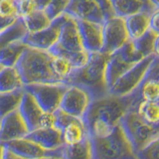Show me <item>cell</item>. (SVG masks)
<instances>
[{
	"label": "cell",
	"mask_w": 159,
	"mask_h": 159,
	"mask_svg": "<svg viewBox=\"0 0 159 159\" xmlns=\"http://www.w3.org/2000/svg\"><path fill=\"white\" fill-rule=\"evenodd\" d=\"M56 127V114L55 112H45L40 120V128H54Z\"/></svg>",
	"instance_id": "cell-33"
},
{
	"label": "cell",
	"mask_w": 159,
	"mask_h": 159,
	"mask_svg": "<svg viewBox=\"0 0 159 159\" xmlns=\"http://www.w3.org/2000/svg\"><path fill=\"white\" fill-rule=\"evenodd\" d=\"M68 87L67 84H36L25 86L24 89L32 94L43 111L56 112Z\"/></svg>",
	"instance_id": "cell-6"
},
{
	"label": "cell",
	"mask_w": 159,
	"mask_h": 159,
	"mask_svg": "<svg viewBox=\"0 0 159 159\" xmlns=\"http://www.w3.org/2000/svg\"><path fill=\"white\" fill-rule=\"evenodd\" d=\"M136 101H159V59L154 57L152 64L135 92Z\"/></svg>",
	"instance_id": "cell-13"
},
{
	"label": "cell",
	"mask_w": 159,
	"mask_h": 159,
	"mask_svg": "<svg viewBox=\"0 0 159 159\" xmlns=\"http://www.w3.org/2000/svg\"><path fill=\"white\" fill-rule=\"evenodd\" d=\"M51 67L55 76L64 84H66V80L71 76L75 70L74 66L67 59L61 56H55V55H53Z\"/></svg>",
	"instance_id": "cell-26"
},
{
	"label": "cell",
	"mask_w": 159,
	"mask_h": 159,
	"mask_svg": "<svg viewBox=\"0 0 159 159\" xmlns=\"http://www.w3.org/2000/svg\"><path fill=\"white\" fill-rule=\"evenodd\" d=\"M3 69H4V67H3V66H1V65H0V72H1Z\"/></svg>",
	"instance_id": "cell-41"
},
{
	"label": "cell",
	"mask_w": 159,
	"mask_h": 159,
	"mask_svg": "<svg viewBox=\"0 0 159 159\" xmlns=\"http://www.w3.org/2000/svg\"><path fill=\"white\" fill-rule=\"evenodd\" d=\"M151 2L153 3L156 9H159V0H151Z\"/></svg>",
	"instance_id": "cell-40"
},
{
	"label": "cell",
	"mask_w": 159,
	"mask_h": 159,
	"mask_svg": "<svg viewBox=\"0 0 159 159\" xmlns=\"http://www.w3.org/2000/svg\"><path fill=\"white\" fill-rule=\"evenodd\" d=\"M50 52L55 56H61L67 59L74 66L75 70L84 67L89 62L91 54L84 48L77 19L67 15L59 41L50 50Z\"/></svg>",
	"instance_id": "cell-4"
},
{
	"label": "cell",
	"mask_w": 159,
	"mask_h": 159,
	"mask_svg": "<svg viewBox=\"0 0 159 159\" xmlns=\"http://www.w3.org/2000/svg\"><path fill=\"white\" fill-rule=\"evenodd\" d=\"M29 132L30 130L27 124L18 109L1 119L0 143L6 144L16 139L24 138L28 135Z\"/></svg>",
	"instance_id": "cell-12"
},
{
	"label": "cell",
	"mask_w": 159,
	"mask_h": 159,
	"mask_svg": "<svg viewBox=\"0 0 159 159\" xmlns=\"http://www.w3.org/2000/svg\"><path fill=\"white\" fill-rule=\"evenodd\" d=\"M111 54L99 52L91 54L84 67L74 70L67 80L68 86H77L89 93L93 99H98L109 93L107 81V69Z\"/></svg>",
	"instance_id": "cell-2"
},
{
	"label": "cell",
	"mask_w": 159,
	"mask_h": 159,
	"mask_svg": "<svg viewBox=\"0 0 159 159\" xmlns=\"http://www.w3.org/2000/svg\"><path fill=\"white\" fill-rule=\"evenodd\" d=\"M83 45L89 54L102 52L103 24L89 21H78Z\"/></svg>",
	"instance_id": "cell-15"
},
{
	"label": "cell",
	"mask_w": 159,
	"mask_h": 159,
	"mask_svg": "<svg viewBox=\"0 0 159 159\" xmlns=\"http://www.w3.org/2000/svg\"><path fill=\"white\" fill-rule=\"evenodd\" d=\"M19 111L30 131H34L40 128V120L44 111L34 97L26 91L24 93L21 104L19 107Z\"/></svg>",
	"instance_id": "cell-17"
},
{
	"label": "cell",
	"mask_w": 159,
	"mask_h": 159,
	"mask_svg": "<svg viewBox=\"0 0 159 159\" xmlns=\"http://www.w3.org/2000/svg\"><path fill=\"white\" fill-rule=\"evenodd\" d=\"M67 15L62 14L59 17L52 20L51 24L47 28L37 33H27L23 38L24 43L27 47L43 50V51H50L59 41L60 35L63 24L66 20Z\"/></svg>",
	"instance_id": "cell-9"
},
{
	"label": "cell",
	"mask_w": 159,
	"mask_h": 159,
	"mask_svg": "<svg viewBox=\"0 0 159 159\" xmlns=\"http://www.w3.org/2000/svg\"><path fill=\"white\" fill-rule=\"evenodd\" d=\"M15 1H18V2H21V1H23V0H15Z\"/></svg>",
	"instance_id": "cell-43"
},
{
	"label": "cell",
	"mask_w": 159,
	"mask_h": 159,
	"mask_svg": "<svg viewBox=\"0 0 159 159\" xmlns=\"http://www.w3.org/2000/svg\"><path fill=\"white\" fill-rule=\"evenodd\" d=\"M41 159H63L62 156H48V157H44Z\"/></svg>",
	"instance_id": "cell-39"
},
{
	"label": "cell",
	"mask_w": 159,
	"mask_h": 159,
	"mask_svg": "<svg viewBox=\"0 0 159 159\" xmlns=\"http://www.w3.org/2000/svg\"><path fill=\"white\" fill-rule=\"evenodd\" d=\"M93 101L92 96L84 89L69 86L63 97L60 109L74 117L84 119Z\"/></svg>",
	"instance_id": "cell-10"
},
{
	"label": "cell",
	"mask_w": 159,
	"mask_h": 159,
	"mask_svg": "<svg viewBox=\"0 0 159 159\" xmlns=\"http://www.w3.org/2000/svg\"><path fill=\"white\" fill-rule=\"evenodd\" d=\"M27 34V30L25 28V25L22 21V18L19 21L13 25L11 28H9L2 34H0V50H1L5 45L14 41V40L23 39Z\"/></svg>",
	"instance_id": "cell-28"
},
{
	"label": "cell",
	"mask_w": 159,
	"mask_h": 159,
	"mask_svg": "<svg viewBox=\"0 0 159 159\" xmlns=\"http://www.w3.org/2000/svg\"><path fill=\"white\" fill-rule=\"evenodd\" d=\"M114 13L117 16L127 18L139 13H152L155 6L151 0H111Z\"/></svg>",
	"instance_id": "cell-18"
},
{
	"label": "cell",
	"mask_w": 159,
	"mask_h": 159,
	"mask_svg": "<svg viewBox=\"0 0 159 159\" xmlns=\"http://www.w3.org/2000/svg\"><path fill=\"white\" fill-rule=\"evenodd\" d=\"M129 38L132 41L140 39L150 31V13H139L125 18Z\"/></svg>",
	"instance_id": "cell-21"
},
{
	"label": "cell",
	"mask_w": 159,
	"mask_h": 159,
	"mask_svg": "<svg viewBox=\"0 0 159 159\" xmlns=\"http://www.w3.org/2000/svg\"><path fill=\"white\" fill-rule=\"evenodd\" d=\"M22 21L27 30V33H37L47 28L52 22L51 17L49 16L47 11L36 10L29 13L26 16L22 17Z\"/></svg>",
	"instance_id": "cell-24"
},
{
	"label": "cell",
	"mask_w": 159,
	"mask_h": 159,
	"mask_svg": "<svg viewBox=\"0 0 159 159\" xmlns=\"http://www.w3.org/2000/svg\"><path fill=\"white\" fill-rule=\"evenodd\" d=\"M5 151H6V147L4 144L0 143V159H4L5 157Z\"/></svg>",
	"instance_id": "cell-38"
},
{
	"label": "cell",
	"mask_w": 159,
	"mask_h": 159,
	"mask_svg": "<svg viewBox=\"0 0 159 159\" xmlns=\"http://www.w3.org/2000/svg\"><path fill=\"white\" fill-rule=\"evenodd\" d=\"M7 149L24 159H41L48 156H61V149L55 151L46 150L27 137L16 139L4 144Z\"/></svg>",
	"instance_id": "cell-14"
},
{
	"label": "cell",
	"mask_w": 159,
	"mask_h": 159,
	"mask_svg": "<svg viewBox=\"0 0 159 159\" xmlns=\"http://www.w3.org/2000/svg\"><path fill=\"white\" fill-rule=\"evenodd\" d=\"M130 41L126 28L125 18L117 15L106 19L103 22V49L102 52L112 54L118 51Z\"/></svg>",
	"instance_id": "cell-8"
},
{
	"label": "cell",
	"mask_w": 159,
	"mask_h": 159,
	"mask_svg": "<svg viewBox=\"0 0 159 159\" xmlns=\"http://www.w3.org/2000/svg\"><path fill=\"white\" fill-rule=\"evenodd\" d=\"M66 13L78 21L102 23L106 21V15L96 0H72Z\"/></svg>",
	"instance_id": "cell-11"
},
{
	"label": "cell",
	"mask_w": 159,
	"mask_h": 159,
	"mask_svg": "<svg viewBox=\"0 0 159 159\" xmlns=\"http://www.w3.org/2000/svg\"><path fill=\"white\" fill-rule=\"evenodd\" d=\"M150 30L159 36V9H155L150 14Z\"/></svg>",
	"instance_id": "cell-35"
},
{
	"label": "cell",
	"mask_w": 159,
	"mask_h": 159,
	"mask_svg": "<svg viewBox=\"0 0 159 159\" xmlns=\"http://www.w3.org/2000/svg\"><path fill=\"white\" fill-rule=\"evenodd\" d=\"M153 60L154 56H150L131 68L111 87L109 93L116 97H125L135 92L143 81Z\"/></svg>",
	"instance_id": "cell-7"
},
{
	"label": "cell",
	"mask_w": 159,
	"mask_h": 159,
	"mask_svg": "<svg viewBox=\"0 0 159 159\" xmlns=\"http://www.w3.org/2000/svg\"><path fill=\"white\" fill-rule=\"evenodd\" d=\"M61 131L64 145H74L91 137L86 122L82 118L75 117Z\"/></svg>",
	"instance_id": "cell-19"
},
{
	"label": "cell",
	"mask_w": 159,
	"mask_h": 159,
	"mask_svg": "<svg viewBox=\"0 0 159 159\" xmlns=\"http://www.w3.org/2000/svg\"><path fill=\"white\" fill-rule=\"evenodd\" d=\"M25 89L0 93V118H3L8 114L19 109Z\"/></svg>",
	"instance_id": "cell-25"
},
{
	"label": "cell",
	"mask_w": 159,
	"mask_h": 159,
	"mask_svg": "<svg viewBox=\"0 0 159 159\" xmlns=\"http://www.w3.org/2000/svg\"><path fill=\"white\" fill-rule=\"evenodd\" d=\"M138 159H159V136L136 152Z\"/></svg>",
	"instance_id": "cell-31"
},
{
	"label": "cell",
	"mask_w": 159,
	"mask_h": 159,
	"mask_svg": "<svg viewBox=\"0 0 159 159\" xmlns=\"http://www.w3.org/2000/svg\"><path fill=\"white\" fill-rule=\"evenodd\" d=\"M24 87L22 78L16 67L4 68L0 72V93L20 91Z\"/></svg>",
	"instance_id": "cell-23"
},
{
	"label": "cell",
	"mask_w": 159,
	"mask_h": 159,
	"mask_svg": "<svg viewBox=\"0 0 159 159\" xmlns=\"http://www.w3.org/2000/svg\"><path fill=\"white\" fill-rule=\"evenodd\" d=\"M0 17L8 19H21L20 2L15 0H0Z\"/></svg>",
	"instance_id": "cell-29"
},
{
	"label": "cell",
	"mask_w": 159,
	"mask_h": 159,
	"mask_svg": "<svg viewBox=\"0 0 159 159\" xmlns=\"http://www.w3.org/2000/svg\"><path fill=\"white\" fill-rule=\"evenodd\" d=\"M63 159H93L92 137L74 145H64L61 149Z\"/></svg>",
	"instance_id": "cell-22"
},
{
	"label": "cell",
	"mask_w": 159,
	"mask_h": 159,
	"mask_svg": "<svg viewBox=\"0 0 159 159\" xmlns=\"http://www.w3.org/2000/svg\"><path fill=\"white\" fill-rule=\"evenodd\" d=\"M135 98L134 93L125 97L108 93L102 98L93 101L84 117L89 136L99 138L109 135L121 123Z\"/></svg>",
	"instance_id": "cell-1"
},
{
	"label": "cell",
	"mask_w": 159,
	"mask_h": 159,
	"mask_svg": "<svg viewBox=\"0 0 159 159\" xmlns=\"http://www.w3.org/2000/svg\"><path fill=\"white\" fill-rule=\"evenodd\" d=\"M156 37H157V35L150 30V31H148L140 39L133 41L134 46H135L137 52L141 55V57L143 59L153 56L154 43H155Z\"/></svg>",
	"instance_id": "cell-27"
},
{
	"label": "cell",
	"mask_w": 159,
	"mask_h": 159,
	"mask_svg": "<svg viewBox=\"0 0 159 159\" xmlns=\"http://www.w3.org/2000/svg\"><path fill=\"white\" fill-rule=\"evenodd\" d=\"M92 141L93 159H138L121 123L109 135Z\"/></svg>",
	"instance_id": "cell-5"
},
{
	"label": "cell",
	"mask_w": 159,
	"mask_h": 159,
	"mask_svg": "<svg viewBox=\"0 0 159 159\" xmlns=\"http://www.w3.org/2000/svg\"><path fill=\"white\" fill-rule=\"evenodd\" d=\"M96 1L98 3V5L102 9V11H103L104 15H106L107 19L116 15V13H114V10H113V7H112L111 0H96Z\"/></svg>",
	"instance_id": "cell-34"
},
{
	"label": "cell",
	"mask_w": 159,
	"mask_h": 159,
	"mask_svg": "<svg viewBox=\"0 0 159 159\" xmlns=\"http://www.w3.org/2000/svg\"><path fill=\"white\" fill-rule=\"evenodd\" d=\"M50 4H51V0H23L20 2L21 18L36 10L47 11Z\"/></svg>",
	"instance_id": "cell-30"
},
{
	"label": "cell",
	"mask_w": 159,
	"mask_h": 159,
	"mask_svg": "<svg viewBox=\"0 0 159 159\" xmlns=\"http://www.w3.org/2000/svg\"><path fill=\"white\" fill-rule=\"evenodd\" d=\"M153 56L156 59H159V36L156 37L155 43H154V51H153Z\"/></svg>",
	"instance_id": "cell-37"
},
{
	"label": "cell",
	"mask_w": 159,
	"mask_h": 159,
	"mask_svg": "<svg viewBox=\"0 0 159 159\" xmlns=\"http://www.w3.org/2000/svg\"><path fill=\"white\" fill-rule=\"evenodd\" d=\"M0 129H1V118H0Z\"/></svg>",
	"instance_id": "cell-42"
},
{
	"label": "cell",
	"mask_w": 159,
	"mask_h": 159,
	"mask_svg": "<svg viewBox=\"0 0 159 159\" xmlns=\"http://www.w3.org/2000/svg\"><path fill=\"white\" fill-rule=\"evenodd\" d=\"M6 147V146H5ZM4 159H24L22 157H20L18 155H16L15 153H13L12 151H10L9 149L6 148V151H5V157Z\"/></svg>",
	"instance_id": "cell-36"
},
{
	"label": "cell",
	"mask_w": 159,
	"mask_h": 159,
	"mask_svg": "<svg viewBox=\"0 0 159 159\" xmlns=\"http://www.w3.org/2000/svg\"><path fill=\"white\" fill-rule=\"evenodd\" d=\"M27 46L23 39L14 40L0 50V65L4 68L16 67Z\"/></svg>",
	"instance_id": "cell-20"
},
{
	"label": "cell",
	"mask_w": 159,
	"mask_h": 159,
	"mask_svg": "<svg viewBox=\"0 0 159 159\" xmlns=\"http://www.w3.org/2000/svg\"><path fill=\"white\" fill-rule=\"evenodd\" d=\"M26 137L50 151L59 150L64 146L62 131L57 127L38 128L34 131H30Z\"/></svg>",
	"instance_id": "cell-16"
},
{
	"label": "cell",
	"mask_w": 159,
	"mask_h": 159,
	"mask_svg": "<svg viewBox=\"0 0 159 159\" xmlns=\"http://www.w3.org/2000/svg\"><path fill=\"white\" fill-rule=\"evenodd\" d=\"M52 59L53 54L50 51L27 47L16 65L24 86L36 84H64L53 73Z\"/></svg>",
	"instance_id": "cell-3"
},
{
	"label": "cell",
	"mask_w": 159,
	"mask_h": 159,
	"mask_svg": "<svg viewBox=\"0 0 159 159\" xmlns=\"http://www.w3.org/2000/svg\"><path fill=\"white\" fill-rule=\"evenodd\" d=\"M71 1L72 0H51V4L47 10V13L52 20L57 18L66 12Z\"/></svg>",
	"instance_id": "cell-32"
}]
</instances>
